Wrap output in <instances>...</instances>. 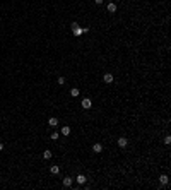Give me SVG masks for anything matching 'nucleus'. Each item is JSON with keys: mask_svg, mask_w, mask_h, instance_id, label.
Instances as JSON below:
<instances>
[{"mask_svg": "<svg viewBox=\"0 0 171 190\" xmlns=\"http://www.w3.org/2000/svg\"><path fill=\"white\" fill-rule=\"evenodd\" d=\"M48 125H50V127H57V125H58V118H55V116H51V118L48 120Z\"/></svg>", "mask_w": 171, "mask_h": 190, "instance_id": "9b49d317", "label": "nucleus"}, {"mask_svg": "<svg viewBox=\"0 0 171 190\" xmlns=\"http://www.w3.org/2000/svg\"><path fill=\"white\" fill-rule=\"evenodd\" d=\"M57 84H58V86H63V84H65V77H58L57 79Z\"/></svg>", "mask_w": 171, "mask_h": 190, "instance_id": "2eb2a0df", "label": "nucleus"}, {"mask_svg": "<svg viewBox=\"0 0 171 190\" xmlns=\"http://www.w3.org/2000/svg\"><path fill=\"white\" fill-rule=\"evenodd\" d=\"M103 81H104L106 84H111V82H113V74H110V72H106V74L103 75Z\"/></svg>", "mask_w": 171, "mask_h": 190, "instance_id": "20e7f679", "label": "nucleus"}, {"mask_svg": "<svg viewBox=\"0 0 171 190\" xmlns=\"http://www.w3.org/2000/svg\"><path fill=\"white\" fill-rule=\"evenodd\" d=\"M58 137H60V134H58V132H53L51 134V141H57Z\"/></svg>", "mask_w": 171, "mask_h": 190, "instance_id": "dca6fc26", "label": "nucleus"}, {"mask_svg": "<svg viewBox=\"0 0 171 190\" xmlns=\"http://www.w3.org/2000/svg\"><path fill=\"white\" fill-rule=\"evenodd\" d=\"M127 146H128V139H127V137H120V139H118V147L125 149Z\"/></svg>", "mask_w": 171, "mask_h": 190, "instance_id": "f03ea898", "label": "nucleus"}, {"mask_svg": "<svg viewBox=\"0 0 171 190\" xmlns=\"http://www.w3.org/2000/svg\"><path fill=\"white\" fill-rule=\"evenodd\" d=\"M62 183H63V187H72V183H74V178H70V176H65Z\"/></svg>", "mask_w": 171, "mask_h": 190, "instance_id": "0eeeda50", "label": "nucleus"}, {"mask_svg": "<svg viewBox=\"0 0 171 190\" xmlns=\"http://www.w3.org/2000/svg\"><path fill=\"white\" fill-rule=\"evenodd\" d=\"M50 173H51V175H58V173H60V168H58L57 165H51V166H50Z\"/></svg>", "mask_w": 171, "mask_h": 190, "instance_id": "6e6552de", "label": "nucleus"}, {"mask_svg": "<svg viewBox=\"0 0 171 190\" xmlns=\"http://www.w3.org/2000/svg\"><path fill=\"white\" fill-rule=\"evenodd\" d=\"M0 180H2V178H0Z\"/></svg>", "mask_w": 171, "mask_h": 190, "instance_id": "aec40b11", "label": "nucleus"}, {"mask_svg": "<svg viewBox=\"0 0 171 190\" xmlns=\"http://www.w3.org/2000/svg\"><path fill=\"white\" fill-rule=\"evenodd\" d=\"M2 149H4V144H2V142H0V151H2Z\"/></svg>", "mask_w": 171, "mask_h": 190, "instance_id": "6ab92c4d", "label": "nucleus"}, {"mask_svg": "<svg viewBox=\"0 0 171 190\" xmlns=\"http://www.w3.org/2000/svg\"><path fill=\"white\" fill-rule=\"evenodd\" d=\"M168 182H169V176H168V175H161V176H159V183L163 187H166Z\"/></svg>", "mask_w": 171, "mask_h": 190, "instance_id": "39448f33", "label": "nucleus"}, {"mask_svg": "<svg viewBox=\"0 0 171 190\" xmlns=\"http://www.w3.org/2000/svg\"><path fill=\"white\" fill-rule=\"evenodd\" d=\"M60 132H62V135H70V127H69V125H65V127H62V130H60Z\"/></svg>", "mask_w": 171, "mask_h": 190, "instance_id": "f8f14e48", "label": "nucleus"}, {"mask_svg": "<svg viewBox=\"0 0 171 190\" xmlns=\"http://www.w3.org/2000/svg\"><path fill=\"white\" fill-rule=\"evenodd\" d=\"M43 158H45V159H51V151H45V153H43Z\"/></svg>", "mask_w": 171, "mask_h": 190, "instance_id": "4468645a", "label": "nucleus"}, {"mask_svg": "<svg viewBox=\"0 0 171 190\" xmlns=\"http://www.w3.org/2000/svg\"><path fill=\"white\" fill-rule=\"evenodd\" d=\"M91 106H93V101H91L89 98H84V99H82V108H84V110H89Z\"/></svg>", "mask_w": 171, "mask_h": 190, "instance_id": "7ed1b4c3", "label": "nucleus"}, {"mask_svg": "<svg viewBox=\"0 0 171 190\" xmlns=\"http://www.w3.org/2000/svg\"><path fill=\"white\" fill-rule=\"evenodd\" d=\"M70 96H72V98H77L79 96V87H72V89H70Z\"/></svg>", "mask_w": 171, "mask_h": 190, "instance_id": "ddd939ff", "label": "nucleus"}, {"mask_svg": "<svg viewBox=\"0 0 171 190\" xmlns=\"http://www.w3.org/2000/svg\"><path fill=\"white\" fill-rule=\"evenodd\" d=\"M169 142H171V137L166 135V137H164V144H169Z\"/></svg>", "mask_w": 171, "mask_h": 190, "instance_id": "f3484780", "label": "nucleus"}, {"mask_svg": "<svg viewBox=\"0 0 171 190\" xmlns=\"http://www.w3.org/2000/svg\"><path fill=\"white\" fill-rule=\"evenodd\" d=\"M106 9H108V12H110V14L116 12V4H115V2H110V4L106 5Z\"/></svg>", "mask_w": 171, "mask_h": 190, "instance_id": "423d86ee", "label": "nucleus"}, {"mask_svg": "<svg viewBox=\"0 0 171 190\" xmlns=\"http://www.w3.org/2000/svg\"><path fill=\"white\" fill-rule=\"evenodd\" d=\"M93 151H94V153H96V154H99V153H101V151H103V146L99 144V142H96V144L93 146Z\"/></svg>", "mask_w": 171, "mask_h": 190, "instance_id": "1a4fd4ad", "label": "nucleus"}, {"mask_svg": "<svg viewBox=\"0 0 171 190\" xmlns=\"http://www.w3.org/2000/svg\"><path fill=\"white\" fill-rule=\"evenodd\" d=\"M72 33H74V36H81V34H82V28H81V26L72 28Z\"/></svg>", "mask_w": 171, "mask_h": 190, "instance_id": "9d476101", "label": "nucleus"}, {"mask_svg": "<svg viewBox=\"0 0 171 190\" xmlns=\"http://www.w3.org/2000/svg\"><path fill=\"white\" fill-rule=\"evenodd\" d=\"M75 182H77L79 185H86V182H87V176H86V175H77V176H75Z\"/></svg>", "mask_w": 171, "mask_h": 190, "instance_id": "f257e3e1", "label": "nucleus"}, {"mask_svg": "<svg viewBox=\"0 0 171 190\" xmlns=\"http://www.w3.org/2000/svg\"><path fill=\"white\" fill-rule=\"evenodd\" d=\"M94 2H96V4H98V5H101L103 2H104V0H94Z\"/></svg>", "mask_w": 171, "mask_h": 190, "instance_id": "a211bd4d", "label": "nucleus"}]
</instances>
